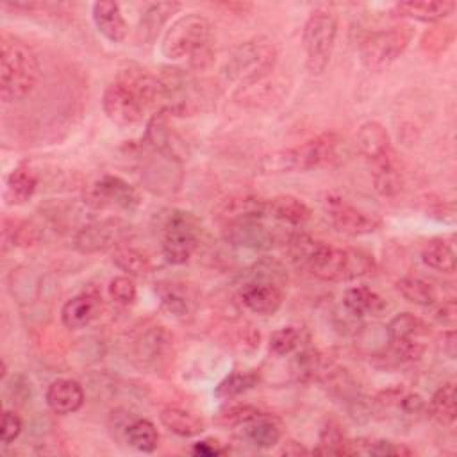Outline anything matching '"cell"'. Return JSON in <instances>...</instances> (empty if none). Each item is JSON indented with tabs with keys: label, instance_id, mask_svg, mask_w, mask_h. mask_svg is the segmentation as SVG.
<instances>
[{
	"label": "cell",
	"instance_id": "6da1fadb",
	"mask_svg": "<svg viewBox=\"0 0 457 457\" xmlns=\"http://www.w3.org/2000/svg\"><path fill=\"white\" fill-rule=\"evenodd\" d=\"M286 243L291 257L305 266L320 280H352L370 275L375 270L371 255L362 250L341 248L325 241H318L307 234H293Z\"/></svg>",
	"mask_w": 457,
	"mask_h": 457
},
{
	"label": "cell",
	"instance_id": "7a4b0ae2",
	"mask_svg": "<svg viewBox=\"0 0 457 457\" xmlns=\"http://www.w3.org/2000/svg\"><path fill=\"white\" fill-rule=\"evenodd\" d=\"M350 154L352 148L345 136L325 132L298 146L264 155L259 162V170L262 173H293L334 168L343 164Z\"/></svg>",
	"mask_w": 457,
	"mask_h": 457
},
{
	"label": "cell",
	"instance_id": "3957f363",
	"mask_svg": "<svg viewBox=\"0 0 457 457\" xmlns=\"http://www.w3.org/2000/svg\"><path fill=\"white\" fill-rule=\"evenodd\" d=\"M161 52L170 61L187 59L196 71L207 70L214 61V34L211 21L200 12L179 16L164 32Z\"/></svg>",
	"mask_w": 457,
	"mask_h": 457
},
{
	"label": "cell",
	"instance_id": "277c9868",
	"mask_svg": "<svg viewBox=\"0 0 457 457\" xmlns=\"http://www.w3.org/2000/svg\"><path fill=\"white\" fill-rule=\"evenodd\" d=\"M39 80V62L30 46L7 32L0 39V98L23 100Z\"/></svg>",
	"mask_w": 457,
	"mask_h": 457
},
{
	"label": "cell",
	"instance_id": "5b68a950",
	"mask_svg": "<svg viewBox=\"0 0 457 457\" xmlns=\"http://www.w3.org/2000/svg\"><path fill=\"white\" fill-rule=\"evenodd\" d=\"M355 145L370 162L375 189L382 196H395L402 189V177L386 127L375 120L364 121L357 130Z\"/></svg>",
	"mask_w": 457,
	"mask_h": 457
},
{
	"label": "cell",
	"instance_id": "8992f818",
	"mask_svg": "<svg viewBox=\"0 0 457 457\" xmlns=\"http://www.w3.org/2000/svg\"><path fill=\"white\" fill-rule=\"evenodd\" d=\"M278 52L266 37H253L237 45L228 55L223 75L230 82L252 86L266 79L277 66Z\"/></svg>",
	"mask_w": 457,
	"mask_h": 457
},
{
	"label": "cell",
	"instance_id": "52a82bcc",
	"mask_svg": "<svg viewBox=\"0 0 457 457\" xmlns=\"http://www.w3.org/2000/svg\"><path fill=\"white\" fill-rule=\"evenodd\" d=\"M337 36V12L330 5L314 7L303 25L302 43L307 70L314 75L325 71L330 62Z\"/></svg>",
	"mask_w": 457,
	"mask_h": 457
},
{
	"label": "cell",
	"instance_id": "ba28073f",
	"mask_svg": "<svg viewBox=\"0 0 457 457\" xmlns=\"http://www.w3.org/2000/svg\"><path fill=\"white\" fill-rule=\"evenodd\" d=\"M202 221L189 211L173 209L161 228V252L170 264H186L202 239Z\"/></svg>",
	"mask_w": 457,
	"mask_h": 457
},
{
	"label": "cell",
	"instance_id": "9c48e42d",
	"mask_svg": "<svg viewBox=\"0 0 457 457\" xmlns=\"http://www.w3.org/2000/svg\"><path fill=\"white\" fill-rule=\"evenodd\" d=\"M278 266L280 264L275 261H262L255 264V271H252L250 277L239 286V302L253 314L270 316L280 309L284 295L275 275L282 270L270 273Z\"/></svg>",
	"mask_w": 457,
	"mask_h": 457
},
{
	"label": "cell",
	"instance_id": "30bf717a",
	"mask_svg": "<svg viewBox=\"0 0 457 457\" xmlns=\"http://www.w3.org/2000/svg\"><path fill=\"white\" fill-rule=\"evenodd\" d=\"M414 30L409 23H400L391 29L368 34L359 46L361 62L370 71H382L391 66L409 46Z\"/></svg>",
	"mask_w": 457,
	"mask_h": 457
},
{
	"label": "cell",
	"instance_id": "8fae6325",
	"mask_svg": "<svg viewBox=\"0 0 457 457\" xmlns=\"http://www.w3.org/2000/svg\"><path fill=\"white\" fill-rule=\"evenodd\" d=\"M84 204L95 211L134 212L141 205L139 191L118 175H102L84 189Z\"/></svg>",
	"mask_w": 457,
	"mask_h": 457
},
{
	"label": "cell",
	"instance_id": "7c38bea8",
	"mask_svg": "<svg viewBox=\"0 0 457 457\" xmlns=\"http://www.w3.org/2000/svg\"><path fill=\"white\" fill-rule=\"evenodd\" d=\"M389 350L400 362L420 361L425 353L423 339L430 334V327L412 312H400L386 327Z\"/></svg>",
	"mask_w": 457,
	"mask_h": 457
},
{
	"label": "cell",
	"instance_id": "4fadbf2b",
	"mask_svg": "<svg viewBox=\"0 0 457 457\" xmlns=\"http://www.w3.org/2000/svg\"><path fill=\"white\" fill-rule=\"evenodd\" d=\"M132 232L134 228L127 220L109 216L80 227L73 237V246L80 253L107 252L127 243Z\"/></svg>",
	"mask_w": 457,
	"mask_h": 457
},
{
	"label": "cell",
	"instance_id": "5bb4252c",
	"mask_svg": "<svg viewBox=\"0 0 457 457\" xmlns=\"http://www.w3.org/2000/svg\"><path fill=\"white\" fill-rule=\"evenodd\" d=\"M132 355L137 366L152 373L166 371L175 357L173 336L161 325L146 327L134 337Z\"/></svg>",
	"mask_w": 457,
	"mask_h": 457
},
{
	"label": "cell",
	"instance_id": "9a60e30c",
	"mask_svg": "<svg viewBox=\"0 0 457 457\" xmlns=\"http://www.w3.org/2000/svg\"><path fill=\"white\" fill-rule=\"evenodd\" d=\"M102 107L105 116L120 127L139 123L143 114L148 111L134 87L120 75H116V79L105 87Z\"/></svg>",
	"mask_w": 457,
	"mask_h": 457
},
{
	"label": "cell",
	"instance_id": "2e32d148",
	"mask_svg": "<svg viewBox=\"0 0 457 457\" xmlns=\"http://www.w3.org/2000/svg\"><path fill=\"white\" fill-rule=\"evenodd\" d=\"M268 200L253 195L250 191H232L223 195L211 209L212 220L221 228L232 223L248 221V220H264L266 218Z\"/></svg>",
	"mask_w": 457,
	"mask_h": 457
},
{
	"label": "cell",
	"instance_id": "e0dca14e",
	"mask_svg": "<svg viewBox=\"0 0 457 457\" xmlns=\"http://www.w3.org/2000/svg\"><path fill=\"white\" fill-rule=\"evenodd\" d=\"M321 204L330 225L346 236H366L380 227L378 218L357 209L337 195H327Z\"/></svg>",
	"mask_w": 457,
	"mask_h": 457
},
{
	"label": "cell",
	"instance_id": "ac0fdd59",
	"mask_svg": "<svg viewBox=\"0 0 457 457\" xmlns=\"http://www.w3.org/2000/svg\"><path fill=\"white\" fill-rule=\"evenodd\" d=\"M221 236L225 243L246 250H270L280 241L278 232L264 225L262 220H248L227 225L221 228Z\"/></svg>",
	"mask_w": 457,
	"mask_h": 457
},
{
	"label": "cell",
	"instance_id": "d6986e66",
	"mask_svg": "<svg viewBox=\"0 0 457 457\" xmlns=\"http://www.w3.org/2000/svg\"><path fill=\"white\" fill-rule=\"evenodd\" d=\"M102 311V295L95 287H87L71 296L61 307V321L66 328L77 330L87 327Z\"/></svg>",
	"mask_w": 457,
	"mask_h": 457
},
{
	"label": "cell",
	"instance_id": "ffe728a7",
	"mask_svg": "<svg viewBox=\"0 0 457 457\" xmlns=\"http://www.w3.org/2000/svg\"><path fill=\"white\" fill-rule=\"evenodd\" d=\"M155 293L166 312L180 321L193 320L196 312V296L187 284L164 280L155 284Z\"/></svg>",
	"mask_w": 457,
	"mask_h": 457
},
{
	"label": "cell",
	"instance_id": "44dd1931",
	"mask_svg": "<svg viewBox=\"0 0 457 457\" xmlns=\"http://www.w3.org/2000/svg\"><path fill=\"white\" fill-rule=\"evenodd\" d=\"M46 405L52 412L55 414H71L77 412L82 403H84V389L80 382L68 378V377H59L50 382L45 393Z\"/></svg>",
	"mask_w": 457,
	"mask_h": 457
},
{
	"label": "cell",
	"instance_id": "7402d4cb",
	"mask_svg": "<svg viewBox=\"0 0 457 457\" xmlns=\"http://www.w3.org/2000/svg\"><path fill=\"white\" fill-rule=\"evenodd\" d=\"M93 23L96 30L111 43H120L127 37L129 27L123 18V12L120 9V4L111 0L95 2L91 9Z\"/></svg>",
	"mask_w": 457,
	"mask_h": 457
},
{
	"label": "cell",
	"instance_id": "603a6c76",
	"mask_svg": "<svg viewBox=\"0 0 457 457\" xmlns=\"http://www.w3.org/2000/svg\"><path fill=\"white\" fill-rule=\"evenodd\" d=\"M455 2L452 0H407L391 7V14L396 18H411L418 21H437L452 14Z\"/></svg>",
	"mask_w": 457,
	"mask_h": 457
},
{
	"label": "cell",
	"instance_id": "cb8c5ba5",
	"mask_svg": "<svg viewBox=\"0 0 457 457\" xmlns=\"http://www.w3.org/2000/svg\"><path fill=\"white\" fill-rule=\"evenodd\" d=\"M266 216L291 227H300L305 221H309L311 207L298 196L278 195L268 200Z\"/></svg>",
	"mask_w": 457,
	"mask_h": 457
},
{
	"label": "cell",
	"instance_id": "d4e9b609",
	"mask_svg": "<svg viewBox=\"0 0 457 457\" xmlns=\"http://www.w3.org/2000/svg\"><path fill=\"white\" fill-rule=\"evenodd\" d=\"M241 436L257 448H273L282 439V427L271 414L261 412L257 418L243 423Z\"/></svg>",
	"mask_w": 457,
	"mask_h": 457
},
{
	"label": "cell",
	"instance_id": "484cf974",
	"mask_svg": "<svg viewBox=\"0 0 457 457\" xmlns=\"http://www.w3.org/2000/svg\"><path fill=\"white\" fill-rule=\"evenodd\" d=\"M343 305H345L346 312L355 318L378 316L387 307L384 296L368 286L348 287L343 295Z\"/></svg>",
	"mask_w": 457,
	"mask_h": 457
},
{
	"label": "cell",
	"instance_id": "4316f807",
	"mask_svg": "<svg viewBox=\"0 0 457 457\" xmlns=\"http://www.w3.org/2000/svg\"><path fill=\"white\" fill-rule=\"evenodd\" d=\"M179 9H180V4L177 2H157L148 5V9L143 12L139 20V29H137L139 39L145 43L155 41V37L159 36L162 27L168 23L171 14H175Z\"/></svg>",
	"mask_w": 457,
	"mask_h": 457
},
{
	"label": "cell",
	"instance_id": "83f0119b",
	"mask_svg": "<svg viewBox=\"0 0 457 457\" xmlns=\"http://www.w3.org/2000/svg\"><path fill=\"white\" fill-rule=\"evenodd\" d=\"M159 420L170 432L180 437H195L205 430V421L182 407H164Z\"/></svg>",
	"mask_w": 457,
	"mask_h": 457
},
{
	"label": "cell",
	"instance_id": "f1b7e54d",
	"mask_svg": "<svg viewBox=\"0 0 457 457\" xmlns=\"http://www.w3.org/2000/svg\"><path fill=\"white\" fill-rule=\"evenodd\" d=\"M36 187H37V175L27 166H18L9 173L5 180L4 198L9 205H20L32 198V195L36 193Z\"/></svg>",
	"mask_w": 457,
	"mask_h": 457
},
{
	"label": "cell",
	"instance_id": "f546056e",
	"mask_svg": "<svg viewBox=\"0 0 457 457\" xmlns=\"http://www.w3.org/2000/svg\"><path fill=\"white\" fill-rule=\"evenodd\" d=\"M428 414L443 427H450L455 421L457 407H455V382L448 380L443 386L436 389L432 395L428 405H427Z\"/></svg>",
	"mask_w": 457,
	"mask_h": 457
},
{
	"label": "cell",
	"instance_id": "4dcf8cb0",
	"mask_svg": "<svg viewBox=\"0 0 457 457\" xmlns=\"http://www.w3.org/2000/svg\"><path fill=\"white\" fill-rule=\"evenodd\" d=\"M111 259H112L114 266H118L121 271H125L130 277H143L152 271L150 257L143 250L130 246L127 243L116 246L112 250Z\"/></svg>",
	"mask_w": 457,
	"mask_h": 457
},
{
	"label": "cell",
	"instance_id": "1f68e13d",
	"mask_svg": "<svg viewBox=\"0 0 457 457\" xmlns=\"http://www.w3.org/2000/svg\"><path fill=\"white\" fill-rule=\"evenodd\" d=\"M123 436H125V441L132 448H136L137 452H143V453H152L159 446V432H157L155 425L146 418L130 420Z\"/></svg>",
	"mask_w": 457,
	"mask_h": 457
},
{
	"label": "cell",
	"instance_id": "d6a6232c",
	"mask_svg": "<svg viewBox=\"0 0 457 457\" xmlns=\"http://www.w3.org/2000/svg\"><path fill=\"white\" fill-rule=\"evenodd\" d=\"M311 453H320V455H350L353 453L352 443L345 437L341 427L337 421L328 420L318 439V446L311 450Z\"/></svg>",
	"mask_w": 457,
	"mask_h": 457
},
{
	"label": "cell",
	"instance_id": "836d02e7",
	"mask_svg": "<svg viewBox=\"0 0 457 457\" xmlns=\"http://www.w3.org/2000/svg\"><path fill=\"white\" fill-rule=\"evenodd\" d=\"M421 261L441 273L452 275L455 271V253L445 239H430L421 250Z\"/></svg>",
	"mask_w": 457,
	"mask_h": 457
},
{
	"label": "cell",
	"instance_id": "e575fe53",
	"mask_svg": "<svg viewBox=\"0 0 457 457\" xmlns=\"http://www.w3.org/2000/svg\"><path fill=\"white\" fill-rule=\"evenodd\" d=\"M396 291L411 303L428 307L437 300V293L434 286L421 277H402L396 280Z\"/></svg>",
	"mask_w": 457,
	"mask_h": 457
},
{
	"label": "cell",
	"instance_id": "d590c367",
	"mask_svg": "<svg viewBox=\"0 0 457 457\" xmlns=\"http://www.w3.org/2000/svg\"><path fill=\"white\" fill-rule=\"evenodd\" d=\"M259 382H261V377L253 370L232 371L216 386L214 396L221 398V400H230V398H236V396L253 389Z\"/></svg>",
	"mask_w": 457,
	"mask_h": 457
},
{
	"label": "cell",
	"instance_id": "8d00e7d4",
	"mask_svg": "<svg viewBox=\"0 0 457 457\" xmlns=\"http://www.w3.org/2000/svg\"><path fill=\"white\" fill-rule=\"evenodd\" d=\"M2 239H4V245L32 246V245H36L39 241V230L30 221L4 218Z\"/></svg>",
	"mask_w": 457,
	"mask_h": 457
},
{
	"label": "cell",
	"instance_id": "74e56055",
	"mask_svg": "<svg viewBox=\"0 0 457 457\" xmlns=\"http://www.w3.org/2000/svg\"><path fill=\"white\" fill-rule=\"evenodd\" d=\"M300 345H302V330L293 325L280 327V328L273 330L270 336V341H268L270 352L277 357H284V355L296 352L300 348Z\"/></svg>",
	"mask_w": 457,
	"mask_h": 457
},
{
	"label": "cell",
	"instance_id": "f35d334b",
	"mask_svg": "<svg viewBox=\"0 0 457 457\" xmlns=\"http://www.w3.org/2000/svg\"><path fill=\"white\" fill-rule=\"evenodd\" d=\"M323 368V357L316 350H300L293 361V371L296 373L298 380L316 378L325 373Z\"/></svg>",
	"mask_w": 457,
	"mask_h": 457
},
{
	"label": "cell",
	"instance_id": "ab89813d",
	"mask_svg": "<svg viewBox=\"0 0 457 457\" xmlns=\"http://www.w3.org/2000/svg\"><path fill=\"white\" fill-rule=\"evenodd\" d=\"M364 445V453L378 455V457H409L414 452L400 443L389 439H359Z\"/></svg>",
	"mask_w": 457,
	"mask_h": 457
},
{
	"label": "cell",
	"instance_id": "60d3db41",
	"mask_svg": "<svg viewBox=\"0 0 457 457\" xmlns=\"http://www.w3.org/2000/svg\"><path fill=\"white\" fill-rule=\"evenodd\" d=\"M262 411L257 409L255 405H250V403H236L228 409H225L220 418H218V423L223 425V427H241L243 423L257 418Z\"/></svg>",
	"mask_w": 457,
	"mask_h": 457
},
{
	"label": "cell",
	"instance_id": "b9f144b4",
	"mask_svg": "<svg viewBox=\"0 0 457 457\" xmlns=\"http://www.w3.org/2000/svg\"><path fill=\"white\" fill-rule=\"evenodd\" d=\"M107 287H109L111 298L120 305H130V303H134V300L137 296V289H136V284L130 275L114 277Z\"/></svg>",
	"mask_w": 457,
	"mask_h": 457
},
{
	"label": "cell",
	"instance_id": "7bdbcfd3",
	"mask_svg": "<svg viewBox=\"0 0 457 457\" xmlns=\"http://www.w3.org/2000/svg\"><path fill=\"white\" fill-rule=\"evenodd\" d=\"M23 423L21 418L14 411H4L2 414V427H0V439L4 445L12 443L21 434Z\"/></svg>",
	"mask_w": 457,
	"mask_h": 457
},
{
	"label": "cell",
	"instance_id": "ee69618b",
	"mask_svg": "<svg viewBox=\"0 0 457 457\" xmlns=\"http://www.w3.org/2000/svg\"><path fill=\"white\" fill-rule=\"evenodd\" d=\"M398 407L407 416H418V414L427 411V403L418 393H402V396L398 400Z\"/></svg>",
	"mask_w": 457,
	"mask_h": 457
},
{
	"label": "cell",
	"instance_id": "f6af8a7d",
	"mask_svg": "<svg viewBox=\"0 0 457 457\" xmlns=\"http://www.w3.org/2000/svg\"><path fill=\"white\" fill-rule=\"evenodd\" d=\"M434 320L437 323H441L443 327L453 328L455 321H457V305L455 300H446L443 303H439L434 311Z\"/></svg>",
	"mask_w": 457,
	"mask_h": 457
},
{
	"label": "cell",
	"instance_id": "bcb514c9",
	"mask_svg": "<svg viewBox=\"0 0 457 457\" xmlns=\"http://www.w3.org/2000/svg\"><path fill=\"white\" fill-rule=\"evenodd\" d=\"M225 452L227 448H223L221 443L216 439H202L193 445V453L202 457H216V455H223Z\"/></svg>",
	"mask_w": 457,
	"mask_h": 457
},
{
	"label": "cell",
	"instance_id": "7dc6e473",
	"mask_svg": "<svg viewBox=\"0 0 457 457\" xmlns=\"http://www.w3.org/2000/svg\"><path fill=\"white\" fill-rule=\"evenodd\" d=\"M309 453H311V450H307L302 443L293 441V439L286 441V443L282 445V448H280V455H293V457H298V455H309Z\"/></svg>",
	"mask_w": 457,
	"mask_h": 457
},
{
	"label": "cell",
	"instance_id": "c3c4849f",
	"mask_svg": "<svg viewBox=\"0 0 457 457\" xmlns=\"http://www.w3.org/2000/svg\"><path fill=\"white\" fill-rule=\"evenodd\" d=\"M443 352H445L450 359H455L457 343H455V330H453V328H448L446 332H443Z\"/></svg>",
	"mask_w": 457,
	"mask_h": 457
}]
</instances>
